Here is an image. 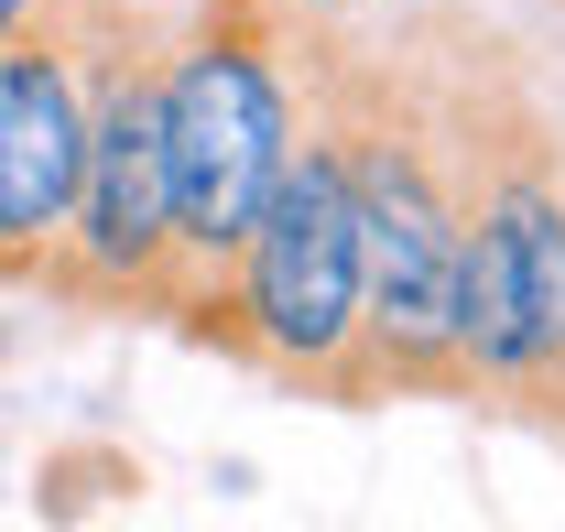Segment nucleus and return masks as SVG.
Here are the masks:
<instances>
[{"label":"nucleus","instance_id":"423d86ee","mask_svg":"<svg viewBox=\"0 0 565 532\" xmlns=\"http://www.w3.org/2000/svg\"><path fill=\"white\" fill-rule=\"evenodd\" d=\"M131 0H22L0 33V294H33L76 196L87 152V87Z\"/></svg>","mask_w":565,"mask_h":532},{"label":"nucleus","instance_id":"0eeeda50","mask_svg":"<svg viewBox=\"0 0 565 532\" xmlns=\"http://www.w3.org/2000/svg\"><path fill=\"white\" fill-rule=\"evenodd\" d=\"M316 11H338V0H316Z\"/></svg>","mask_w":565,"mask_h":532},{"label":"nucleus","instance_id":"f03ea898","mask_svg":"<svg viewBox=\"0 0 565 532\" xmlns=\"http://www.w3.org/2000/svg\"><path fill=\"white\" fill-rule=\"evenodd\" d=\"M457 163V370L468 402L565 424V141L490 33H435Z\"/></svg>","mask_w":565,"mask_h":532},{"label":"nucleus","instance_id":"7ed1b4c3","mask_svg":"<svg viewBox=\"0 0 565 532\" xmlns=\"http://www.w3.org/2000/svg\"><path fill=\"white\" fill-rule=\"evenodd\" d=\"M305 0H196L163 33V185H174V283L163 327L207 294L250 206L305 141V55H294Z\"/></svg>","mask_w":565,"mask_h":532},{"label":"nucleus","instance_id":"39448f33","mask_svg":"<svg viewBox=\"0 0 565 532\" xmlns=\"http://www.w3.org/2000/svg\"><path fill=\"white\" fill-rule=\"evenodd\" d=\"M163 11L131 0L98 87H87V152H76V196L55 217V251L33 272L44 305L76 316H163L174 283V185H163Z\"/></svg>","mask_w":565,"mask_h":532},{"label":"nucleus","instance_id":"6e6552de","mask_svg":"<svg viewBox=\"0 0 565 532\" xmlns=\"http://www.w3.org/2000/svg\"><path fill=\"white\" fill-rule=\"evenodd\" d=\"M555 11H565V0H555Z\"/></svg>","mask_w":565,"mask_h":532},{"label":"nucleus","instance_id":"f257e3e1","mask_svg":"<svg viewBox=\"0 0 565 532\" xmlns=\"http://www.w3.org/2000/svg\"><path fill=\"white\" fill-rule=\"evenodd\" d=\"M305 109L338 141L359 196V359L349 402H468L457 370V163H446V98L435 55L414 44H349L305 0L294 22Z\"/></svg>","mask_w":565,"mask_h":532},{"label":"nucleus","instance_id":"20e7f679","mask_svg":"<svg viewBox=\"0 0 565 532\" xmlns=\"http://www.w3.org/2000/svg\"><path fill=\"white\" fill-rule=\"evenodd\" d=\"M174 337L217 348L228 370L273 381V392L305 402H349V359H359V196L338 141L316 131L305 109V141L273 174V196L250 206L239 251L207 294L174 316Z\"/></svg>","mask_w":565,"mask_h":532}]
</instances>
